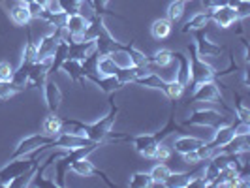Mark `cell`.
<instances>
[{
    "mask_svg": "<svg viewBox=\"0 0 250 188\" xmlns=\"http://www.w3.org/2000/svg\"><path fill=\"white\" fill-rule=\"evenodd\" d=\"M130 188H149L152 187V179H150L149 173H143V171H138L130 177Z\"/></svg>",
    "mask_w": 250,
    "mask_h": 188,
    "instance_id": "obj_38",
    "label": "cell"
},
{
    "mask_svg": "<svg viewBox=\"0 0 250 188\" xmlns=\"http://www.w3.org/2000/svg\"><path fill=\"white\" fill-rule=\"evenodd\" d=\"M171 61H173L171 51L160 49V51H156L152 57H147V66H149L150 70H154V68H166V66L171 64Z\"/></svg>",
    "mask_w": 250,
    "mask_h": 188,
    "instance_id": "obj_24",
    "label": "cell"
},
{
    "mask_svg": "<svg viewBox=\"0 0 250 188\" xmlns=\"http://www.w3.org/2000/svg\"><path fill=\"white\" fill-rule=\"evenodd\" d=\"M203 143H205L203 139L190 138V136H181V138L175 139V145H173V147H175V152H179V154H187L190 150L200 149Z\"/></svg>",
    "mask_w": 250,
    "mask_h": 188,
    "instance_id": "obj_23",
    "label": "cell"
},
{
    "mask_svg": "<svg viewBox=\"0 0 250 188\" xmlns=\"http://www.w3.org/2000/svg\"><path fill=\"white\" fill-rule=\"evenodd\" d=\"M171 55H173V61L179 63V68H177V74H175V81L177 83H181L183 87H187L188 83H190V59H188L183 51H175V53L171 51Z\"/></svg>",
    "mask_w": 250,
    "mask_h": 188,
    "instance_id": "obj_18",
    "label": "cell"
},
{
    "mask_svg": "<svg viewBox=\"0 0 250 188\" xmlns=\"http://www.w3.org/2000/svg\"><path fill=\"white\" fill-rule=\"evenodd\" d=\"M43 96H45V102H47V107L49 111L57 113L61 104H62V90L59 88L57 81L53 79H47L45 85H43Z\"/></svg>",
    "mask_w": 250,
    "mask_h": 188,
    "instance_id": "obj_14",
    "label": "cell"
},
{
    "mask_svg": "<svg viewBox=\"0 0 250 188\" xmlns=\"http://www.w3.org/2000/svg\"><path fill=\"white\" fill-rule=\"evenodd\" d=\"M183 90H185V87L181 85V83H177L175 79L173 81H167V85H166V96L167 98H171V100H179L181 98V94H183Z\"/></svg>",
    "mask_w": 250,
    "mask_h": 188,
    "instance_id": "obj_43",
    "label": "cell"
},
{
    "mask_svg": "<svg viewBox=\"0 0 250 188\" xmlns=\"http://www.w3.org/2000/svg\"><path fill=\"white\" fill-rule=\"evenodd\" d=\"M96 51H98V55L100 57H104V55H111L113 51L121 49L125 43H121V42H117L115 38H113V34L107 30V26H105V23L100 26V32H98V36H96Z\"/></svg>",
    "mask_w": 250,
    "mask_h": 188,
    "instance_id": "obj_8",
    "label": "cell"
},
{
    "mask_svg": "<svg viewBox=\"0 0 250 188\" xmlns=\"http://www.w3.org/2000/svg\"><path fill=\"white\" fill-rule=\"evenodd\" d=\"M224 4H226V0H201V6L205 8V12H213V10L224 6Z\"/></svg>",
    "mask_w": 250,
    "mask_h": 188,
    "instance_id": "obj_50",
    "label": "cell"
},
{
    "mask_svg": "<svg viewBox=\"0 0 250 188\" xmlns=\"http://www.w3.org/2000/svg\"><path fill=\"white\" fill-rule=\"evenodd\" d=\"M38 61V47L36 42L28 40V43L25 45V51H23V61L21 64H26V66H32V64Z\"/></svg>",
    "mask_w": 250,
    "mask_h": 188,
    "instance_id": "obj_39",
    "label": "cell"
},
{
    "mask_svg": "<svg viewBox=\"0 0 250 188\" xmlns=\"http://www.w3.org/2000/svg\"><path fill=\"white\" fill-rule=\"evenodd\" d=\"M38 166V150L30 152L26 156H19V158H12L10 164H6L0 169V187H8L15 177L23 175L25 171L32 169Z\"/></svg>",
    "mask_w": 250,
    "mask_h": 188,
    "instance_id": "obj_1",
    "label": "cell"
},
{
    "mask_svg": "<svg viewBox=\"0 0 250 188\" xmlns=\"http://www.w3.org/2000/svg\"><path fill=\"white\" fill-rule=\"evenodd\" d=\"M134 83H136V85H141V87L156 88V90H162V92H166V85H167V81H164L162 77H160L158 74H154V72H150V74L143 75V77L134 79Z\"/></svg>",
    "mask_w": 250,
    "mask_h": 188,
    "instance_id": "obj_25",
    "label": "cell"
},
{
    "mask_svg": "<svg viewBox=\"0 0 250 188\" xmlns=\"http://www.w3.org/2000/svg\"><path fill=\"white\" fill-rule=\"evenodd\" d=\"M117 115H119V105L111 100V109H109V113H107L105 117H102L100 121H96V123H92V125H87L85 136H87L90 141L102 143V139L107 136V132H111L113 125H115V121H117Z\"/></svg>",
    "mask_w": 250,
    "mask_h": 188,
    "instance_id": "obj_3",
    "label": "cell"
},
{
    "mask_svg": "<svg viewBox=\"0 0 250 188\" xmlns=\"http://www.w3.org/2000/svg\"><path fill=\"white\" fill-rule=\"evenodd\" d=\"M243 85L249 87V72H243Z\"/></svg>",
    "mask_w": 250,
    "mask_h": 188,
    "instance_id": "obj_51",
    "label": "cell"
},
{
    "mask_svg": "<svg viewBox=\"0 0 250 188\" xmlns=\"http://www.w3.org/2000/svg\"><path fill=\"white\" fill-rule=\"evenodd\" d=\"M173 132H183L181 128H179V125L175 123V113H171V117H169V121H167V125L164 126L160 132H156L154 134V139L158 141V143H162L164 139L167 138V136H171Z\"/></svg>",
    "mask_w": 250,
    "mask_h": 188,
    "instance_id": "obj_36",
    "label": "cell"
},
{
    "mask_svg": "<svg viewBox=\"0 0 250 188\" xmlns=\"http://www.w3.org/2000/svg\"><path fill=\"white\" fill-rule=\"evenodd\" d=\"M132 141H134L136 150L145 158H152L154 150L158 147V141L154 139V134H141L138 138H132Z\"/></svg>",
    "mask_w": 250,
    "mask_h": 188,
    "instance_id": "obj_17",
    "label": "cell"
},
{
    "mask_svg": "<svg viewBox=\"0 0 250 188\" xmlns=\"http://www.w3.org/2000/svg\"><path fill=\"white\" fill-rule=\"evenodd\" d=\"M235 12H237V19H245L250 15V0H241L237 6H235Z\"/></svg>",
    "mask_w": 250,
    "mask_h": 188,
    "instance_id": "obj_48",
    "label": "cell"
},
{
    "mask_svg": "<svg viewBox=\"0 0 250 188\" xmlns=\"http://www.w3.org/2000/svg\"><path fill=\"white\" fill-rule=\"evenodd\" d=\"M68 47H70V43H68L66 40H61V42L57 43V49H55L53 57H51L49 74H57V72L61 70L62 63L66 61V59H68Z\"/></svg>",
    "mask_w": 250,
    "mask_h": 188,
    "instance_id": "obj_21",
    "label": "cell"
},
{
    "mask_svg": "<svg viewBox=\"0 0 250 188\" xmlns=\"http://www.w3.org/2000/svg\"><path fill=\"white\" fill-rule=\"evenodd\" d=\"M233 136H235V130H233V126L231 125L220 126V128L214 130V136H213V139L207 143V147L213 150V154H216V152L222 149Z\"/></svg>",
    "mask_w": 250,
    "mask_h": 188,
    "instance_id": "obj_16",
    "label": "cell"
},
{
    "mask_svg": "<svg viewBox=\"0 0 250 188\" xmlns=\"http://www.w3.org/2000/svg\"><path fill=\"white\" fill-rule=\"evenodd\" d=\"M209 13H211V19L218 26H222V28H228V26H231L233 23L239 21L235 8L229 6V4H224V6H220V8H216V10H213V12Z\"/></svg>",
    "mask_w": 250,
    "mask_h": 188,
    "instance_id": "obj_13",
    "label": "cell"
},
{
    "mask_svg": "<svg viewBox=\"0 0 250 188\" xmlns=\"http://www.w3.org/2000/svg\"><path fill=\"white\" fill-rule=\"evenodd\" d=\"M117 79L123 83V87L128 85V83H134V79H136V66H128V68H119V72H117Z\"/></svg>",
    "mask_w": 250,
    "mask_h": 188,
    "instance_id": "obj_41",
    "label": "cell"
},
{
    "mask_svg": "<svg viewBox=\"0 0 250 188\" xmlns=\"http://www.w3.org/2000/svg\"><path fill=\"white\" fill-rule=\"evenodd\" d=\"M209 21H211V13L209 12L194 13L187 23H185L183 32H196V30H201V28H205V26L209 25Z\"/></svg>",
    "mask_w": 250,
    "mask_h": 188,
    "instance_id": "obj_22",
    "label": "cell"
},
{
    "mask_svg": "<svg viewBox=\"0 0 250 188\" xmlns=\"http://www.w3.org/2000/svg\"><path fill=\"white\" fill-rule=\"evenodd\" d=\"M169 173H171V169H169L164 162H160L150 169L149 175H150V179H152V185H160V187H164V183H166V179L169 177Z\"/></svg>",
    "mask_w": 250,
    "mask_h": 188,
    "instance_id": "obj_31",
    "label": "cell"
},
{
    "mask_svg": "<svg viewBox=\"0 0 250 188\" xmlns=\"http://www.w3.org/2000/svg\"><path fill=\"white\" fill-rule=\"evenodd\" d=\"M239 2H241V0H226V4H229V6H233V8L237 6Z\"/></svg>",
    "mask_w": 250,
    "mask_h": 188,
    "instance_id": "obj_53",
    "label": "cell"
},
{
    "mask_svg": "<svg viewBox=\"0 0 250 188\" xmlns=\"http://www.w3.org/2000/svg\"><path fill=\"white\" fill-rule=\"evenodd\" d=\"M231 125L222 113L214 111V109H196L190 115V119L185 121V126H209V128H220V126Z\"/></svg>",
    "mask_w": 250,
    "mask_h": 188,
    "instance_id": "obj_4",
    "label": "cell"
},
{
    "mask_svg": "<svg viewBox=\"0 0 250 188\" xmlns=\"http://www.w3.org/2000/svg\"><path fill=\"white\" fill-rule=\"evenodd\" d=\"M150 34L154 40H166L171 34V21L169 19H156L150 26Z\"/></svg>",
    "mask_w": 250,
    "mask_h": 188,
    "instance_id": "obj_28",
    "label": "cell"
},
{
    "mask_svg": "<svg viewBox=\"0 0 250 188\" xmlns=\"http://www.w3.org/2000/svg\"><path fill=\"white\" fill-rule=\"evenodd\" d=\"M83 2H87L96 15H104V13L107 12L105 8H107V4H109V0H83Z\"/></svg>",
    "mask_w": 250,
    "mask_h": 188,
    "instance_id": "obj_47",
    "label": "cell"
},
{
    "mask_svg": "<svg viewBox=\"0 0 250 188\" xmlns=\"http://www.w3.org/2000/svg\"><path fill=\"white\" fill-rule=\"evenodd\" d=\"M66 17H68V13L62 12V10H59V12H49V10H45V13L42 15V21H45L49 26L59 28V26L66 25Z\"/></svg>",
    "mask_w": 250,
    "mask_h": 188,
    "instance_id": "obj_32",
    "label": "cell"
},
{
    "mask_svg": "<svg viewBox=\"0 0 250 188\" xmlns=\"http://www.w3.org/2000/svg\"><path fill=\"white\" fill-rule=\"evenodd\" d=\"M196 90L192 94V102H218L220 98V90H218V83L216 79L213 81H205V83H198L194 85Z\"/></svg>",
    "mask_w": 250,
    "mask_h": 188,
    "instance_id": "obj_10",
    "label": "cell"
},
{
    "mask_svg": "<svg viewBox=\"0 0 250 188\" xmlns=\"http://www.w3.org/2000/svg\"><path fill=\"white\" fill-rule=\"evenodd\" d=\"M49 66L51 59L45 61H36V63L30 66V72H28V87L42 88L45 85L47 77H49Z\"/></svg>",
    "mask_w": 250,
    "mask_h": 188,
    "instance_id": "obj_9",
    "label": "cell"
},
{
    "mask_svg": "<svg viewBox=\"0 0 250 188\" xmlns=\"http://www.w3.org/2000/svg\"><path fill=\"white\" fill-rule=\"evenodd\" d=\"M117 72H119V66L109 55H104L98 59V75H115Z\"/></svg>",
    "mask_w": 250,
    "mask_h": 188,
    "instance_id": "obj_35",
    "label": "cell"
},
{
    "mask_svg": "<svg viewBox=\"0 0 250 188\" xmlns=\"http://www.w3.org/2000/svg\"><path fill=\"white\" fill-rule=\"evenodd\" d=\"M98 59H100V55H98V51H94L92 55H88L87 59L81 61V70H83V77L85 79H87L88 75L98 74Z\"/></svg>",
    "mask_w": 250,
    "mask_h": 188,
    "instance_id": "obj_30",
    "label": "cell"
},
{
    "mask_svg": "<svg viewBox=\"0 0 250 188\" xmlns=\"http://www.w3.org/2000/svg\"><path fill=\"white\" fill-rule=\"evenodd\" d=\"M171 154H173L171 147H167L164 143H158V147H156L154 154H152V160H156V162H167L171 158Z\"/></svg>",
    "mask_w": 250,
    "mask_h": 188,
    "instance_id": "obj_42",
    "label": "cell"
},
{
    "mask_svg": "<svg viewBox=\"0 0 250 188\" xmlns=\"http://www.w3.org/2000/svg\"><path fill=\"white\" fill-rule=\"evenodd\" d=\"M17 92V88L13 87L12 81H0V100H8Z\"/></svg>",
    "mask_w": 250,
    "mask_h": 188,
    "instance_id": "obj_46",
    "label": "cell"
},
{
    "mask_svg": "<svg viewBox=\"0 0 250 188\" xmlns=\"http://www.w3.org/2000/svg\"><path fill=\"white\" fill-rule=\"evenodd\" d=\"M194 45H196V51L200 57H218L222 53V45L214 43L205 36V28L196 30V43Z\"/></svg>",
    "mask_w": 250,
    "mask_h": 188,
    "instance_id": "obj_11",
    "label": "cell"
},
{
    "mask_svg": "<svg viewBox=\"0 0 250 188\" xmlns=\"http://www.w3.org/2000/svg\"><path fill=\"white\" fill-rule=\"evenodd\" d=\"M188 51H190V81H192L194 85L205 83V81H213L214 74H216L213 70V66H209V64L205 63L200 55H198L194 43L188 45Z\"/></svg>",
    "mask_w": 250,
    "mask_h": 188,
    "instance_id": "obj_2",
    "label": "cell"
},
{
    "mask_svg": "<svg viewBox=\"0 0 250 188\" xmlns=\"http://www.w3.org/2000/svg\"><path fill=\"white\" fill-rule=\"evenodd\" d=\"M201 171V166H196L192 171H183V173H169V177L166 179L164 187H169V188H187V183L192 179L194 175H198Z\"/></svg>",
    "mask_w": 250,
    "mask_h": 188,
    "instance_id": "obj_20",
    "label": "cell"
},
{
    "mask_svg": "<svg viewBox=\"0 0 250 188\" xmlns=\"http://www.w3.org/2000/svg\"><path fill=\"white\" fill-rule=\"evenodd\" d=\"M62 130L64 132H72L77 136H85L87 132V125L81 121H74V119H62Z\"/></svg>",
    "mask_w": 250,
    "mask_h": 188,
    "instance_id": "obj_37",
    "label": "cell"
},
{
    "mask_svg": "<svg viewBox=\"0 0 250 188\" xmlns=\"http://www.w3.org/2000/svg\"><path fill=\"white\" fill-rule=\"evenodd\" d=\"M185 8H187V2L185 0H173L169 6H167V17L171 23H177L181 21V17L185 15Z\"/></svg>",
    "mask_w": 250,
    "mask_h": 188,
    "instance_id": "obj_33",
    "label": "cell"
},
{
    "mask_svg": "<svg viewBox=\"0 0 250 188\" xmlns=\"http://www.w3.org/2000/svg\"><path fill=\"white\" fill-rule=\"evenodd\" d=\"M96 51V42L94 40H79V42H72L68 47V59L74 61H83L88 55H92Z\"/></svg>",
    "mask_w": 250,
    "mask_h": 188,
    "instance_id": "obj_12",
    "label": "cell"
},
{
    "mask_svg": "<svg viewBox=\"0 0 250 188\" xmlns=\"http://www.w3.org/2000/svg\"><path fill=\"white\" fill-rule=\"evenodd\" d=\"M70 171H74L75 175L79 177H92V175H98L107 185V187H115L111 183V179L107 177V173L105 171H102V169H98L96 166L92 162H88L87 158H81V160H75V162L70 164Z\"/></svg>",
    "mask_w": 250,
    "mask_h": 188,
    "instance_id": "obj_7",
    "label": "cell"
},
{
    "mask_svg": "<svg viewBox=\"0 0 250 188\" xmlns=\"http://www.w3.org/2000/svg\"><path fill=\"white\" fill-rule=\"evenodd\" d=\"M13 68L10 63H0V81H12Z\"/></svg>",
    "mask_w": 250,
    "mask_h": 188,
    "instance_id": "obj_49",
    "label": "cell"
},
{
    "mask_svg": "<svg viewBox=\"0 0 250 188\" xmlns=\"http://www.w3.org/2000/svg\"><path fill=\"white\" fill-rule=\"evenodd\" d=\"M88 81H92L94 85H98L100 90H104L105 94H109L111 96L115 90H119V88H123V83L117 79V75H88L87 77Z\"/></svg>",
    "mask_w": 250,
    "mask_h": 188,
    "instance_id": "obj_19",
    "label": "cell"
},
{
    "mask_svg": "<svg viewBox=\"0 0 250 188\" xmlns=\"http://www.w3.org/2000/svg\"><path fill=\"white\" fill-rule=\"evenodd\" d=\"M59 6H61L62 12H66L70 15V13H77L81 10L83 0H59Z\"/></svg>",
    "mask_w": 250,
    "mask_h": 188,
    "instance_id": "obj_44",
    "label": "cell"
},
{
    "mask_svg": "<svg viewBox=\"0 0 250 188\" xmlns=\"http://www.w3.org/2000/svg\"><path fill=\"white\" fill-rule=\"evenodd\" d=\"M88 25V19L83 15V13H70L68 17H66V32H68V36H66V42L68 43H72V42H79V40H83V32H85V28Z\"/></svg>",
    "mask_w": 250,
    "mask_h": 188,
    "instance_id": "obj_6",
    "label": "cell"
},
{
    "mask_svg": "<svg viewBox=\"0 0 250 188\" xmlns=\"http://www.w3.org/2000/svg\"><path fill=\"white\" fill-rule=\"evenodd\" d=\"M26 8H28V13H30L32 19H42V15L47 10L45 4H40V2H28Z\"/></svg>",
    "mask_w": 250,
    "mask_h": 188,
    "instance_id": "obj_45",
    "label": "cell"
},
{
    "mask_svg": "<svg viewBox=\"0 0 250 188\" xmlns=\"http://www.w3.org/2000/svg\"><path fill=\"white\" fill-rule=\"evenodd\" d=\"M10 17H12L13 23L19 26H26L30 21H32V17H30V13H28V8H26V4H23V2H19V4L12 6Z\"/></svg>",
    "mask_w": 250,
    "mask_h": 188,
    "instance_id": "obj_26",
    "label": "cell"
},
{
    "mask_svg": "<svg viewBox=\"0 0 250 188\" xmlns=\"http://www.w3.org/2000/svg\"><path fill=\"white\" fill-rule=\"evenodd\" d=\"M233 98H235V113H237L239 121H243V123H250V109L245 105L243 98L239 96L237 92H233Z\"/></svg>",
    "mask_w": 250,
    "mask_h": 188,
    "instance_id": "obj_40",
    "label": "cell"
},
{
    "mask_svg": "<svg viewBox=\"0 0 250 188\" xmlns=\"http://www.w3.org/2000/svg\"><path fill=\"white\" fill-rule=\"evenodd\" d=\"M17 2H23V4H28V2H40V4H47V0H17Z\"/></svg>",
    "mask_w": 250,
    "mask_h": 188,
    "instance_id": "obj_52",
    "label": "cell"
},
{
    "mask_svg": "<svg viewBox=\"0 0 250 188\" xmlns=\"http://www.w3.org/2000/svg\"><path fill=\"white\" fill-rule=\"evenodd\" d=\"M61 70L66 72V74L70 75V79L74 81V83H81L85 77H83V70H81V63L79 61H74V59H66L61 66Z\"/></svg>",
    "mask_w": 250,
    "mask_h": 188,
    "instance_id": "obj_27",
    "label": "cell"
},
{
    "mask_svg": "<svg viewBox=\"0 0 250 188\" xmlns=\"http://www.w3.org/2000/svg\"><path fill=\"white\" fill-rule=\"evenodd\" d=\"M123 49L126 51V55H128V59H130L132 66H147V57H145L139 49H136L132 42H130L128 45H123Z\"/></svg>",
    "mask_w": 250,
    "mask_h": 188,
    "instance_id": "obj_34",
    "label": "cell"
},
{
    "mask_svg": "<svg viewBox=\"0 0 250 188\" xmlns=\"http://www.w3.org/2000/svg\"><path fill=\"white\" fill-rule=\"evenodd\" d=\"M61 132H62V119L57 117L55 113L49 115V117H45V121H43V134L55 138V136L61 134Z\"/></svg>",
    "mask_w": 250,
    "mask_h": 188,
    "instance_id": "obj_29",
    "label": "cell"
},
{
    "mask_svg": "<svg viewBox=\"0 0 250 188\" xmlns=\"http://www.w3.org/2000/svg\"><path fill=\"white\" fill-rule=\"evenodd\" d=\"M220 150L228 154H247L250 150V134H235Z\"/></svg>",
    "mask_w": 250,
    "mask_h": 188,
    "instance_id": "obj_15",
    "label": "cell"
},
{
    "mask_svg": "<svg viewBox=\"0 0 250 188\" xmlns=\"http://www.w3.org/2000/svg\"><path fill=\"white\" fill-rule=\"evenodd\" d=\"M53 136H47V134H34V136H28V138L21 139L17 143L15 150L12 152V158H19V156H26L30 152H36L38 149H43L53 143Z\"/></svg>",
    "mask_w": 250,
    "mask_h": 188,
    "instance_id": "obj_5",
    "label": "cell"
},
{
    "mask_svg": "<svg viewBox=\"0 0 250 188\" xmlns=\"http://www.w3.org/2000/svg\"><path fill=\"white\" fill-rule=\"evenodd\" d=\"M185 2H192V0H185Z\"/></svg>",
    "mask_w": 250,
    "mask_h": 188,
    "instance_id": "obj_54",
    "label": "cell"
}]
</instances>
